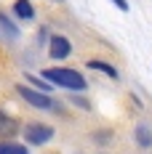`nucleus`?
<instances>
[{
	"mask_svg": "<svg viewBox=\"0 0 152 154\" xmlns=\"http://www.w3.org/2000/svg\"><path fill=\"white\" fill-rule=\"evenodd\" d=\"M43 80L51 82L53 88H64L70 93H86L88 91V80L75 72V69H67V66H48L43 72Z\"/></svg>",
	"mask_w": 152,
	"mask_h": 154,
	"instance_id": "nucleus-1",
	"label": "nucleus"
},
{
	"mask_svg": "<svg viewBox=\"0 0 152 154\" xmlns=\"http://www.w3.org/2000/svg\"><path fill=\"white\" fill-rule=\"evenodd\" d=\"M16 93H19V96H21L30 106H35V109H43V112H53V109H59V104H56L51 96L35 91V88L24 85V82H19V85H16Z\"/></svg>",
	"mask_w": 152,
	"mask_h": 154,
	"instance_id": "nucleus-2",
	"label": "nucleus"
},
{
	"mask_svg": "<svg viewBox=\"0 0 152 154\" xmlns=\"http://www.w3.org/2000/svg\"><path fill=\"white\" fill-rule=\"evenodd\" d=\"M24 141L30 143V146H43L46 141L53 138V128L46 122H30V125H24Z\"/></svg>",
	"mask_w": 152,
	"mask_h": 154,
	"instance_id": "nucleus-3",
	"label": "nucleus"
},
{
	"mask_svg": "<svg viewBox=\"0 0 152 154\" xmlns=\"http://www.w3.org/2000/svg\"><path fill=\"white\" fill-rule=\"evenodd\" d=\"M70 53H72V43H70L64 35H51V40H48V56L56 59V61H61V59H67Z\"/></svg>",
	"mask_w": 152,
	"mask_h": 154,
	"instance_id": "nucleus-4",
	"label": "nucleus"
},
{
	"mask_svg": "<svg viewBox=\"0 0 152 154\" xmlns=\"http://www.w3.org/2000/svg\"><path fill=\"white\" fill-rule=\"evenodd\" d=\"M16 133H19V122H16L8 112H3V109H0V138L8 141V138H14Z\"/></svg>",
	"mask_w": 152,
	"mask_h": 154,
	"instance_id": "nucleus-5",
	"label": "nucleus"
},
{
	"mask_svg": "<svg viewBox=\"0 0 152 154\" xmlns=\"http://www.w3.org/2000/svg\"><path fill=\"white\" fill-rule=\"evenodd\" d=\"M86 66H88V69H93V72H102V75L112 77V80H118V77H120V75H118V69H115L109 61H104V59H88V61H86Z\"/></svg>",
	"mask_w": 152,
	"mask_h": 154,
	"instance_id": "nucleus-6",
	"label": "nucleus"
},
{
	"mask_svg": "<svg viewBox=\"0 0 152 154\" xmlns=\"http://www.w3.org/2000/svg\"><path fill=\"white\" fill-rule=\"evenodd\" d=\"M14 14L21 19V21H32L35 19V5L30 0H16L14 3Z\"/></svg>",
	"mask_w": 152,
	"mask_h": 154,
	"instance_id": "nucleus-7",
	"label": "nucleus"
},
{
	"mask_svg": "<svg viewBox=\"0 0 152 154\" xmlns=\"http://www.w3.org/2000/svg\"><path fill=\"white\" fill-rule=\"evenodd\" d=\"M134 138L141 149H150L152 146V128L150 125H136V130H134Z\"/></svg>",
	"mask_w": 152,
	"mask_h": 154,
	"instance_id": "nucleus-8",
	"label": "nucleus"
},
{
	"mask_svg": "<svg viewBox=\"0 0 152 154\" xmlns=\"http://www.w3.org/2000/svg\"><path fill=\"white\" fill-rule=\"evenodd\" d=\"M0 29L5 32L11 40H16V37H19V27H16L14 21L8 19V14H5V11H0Z\"/></svg>",
	"mask_w": 152,
	"mask_h": 154,
	"instance_id": "nucleus-9",
	"label": "nucleus"
},
{
	"mask_svg": "<svg viewBox=\"0 0 152 154\" xmlns=\"http://www.w3.org/2000/svg\"><path fill=\"white\" fill-rule=\"evenodd\" d=\"M0 154H30V149H24L21 143H14V141H0Z\"/></svg>",
	"mask_w": 152,
	"mask_h": 154,
	"instance_id": "nucleus-10",
	"label": "nucleus"
},
{
	"mask_svg": "<svg viewBox=\"0 0 152 154\" xmlns=\"http://www.w3.org/2000/svg\"><path fill=\"white\" fill-rule=\"evenodd\" d=\"M27 82H30V85H35L40 93H48L51 88H53V85H51V82H46L43 77H35V75H30V72H27Z\"/></svg>",
	"mask_w": 152,
	"mask_h": 154,
	"instance_id": "nucleus-11",
	"label": "nucleus"
},
{
	"mask_svg": "<svg viewBox=\"0 0 152 154\" xmlns=\"http://www.w3.org/2000/svg\"><path fill=\"white\" fill-rule=\"evenodd\" d=\"M72 104H77L80 109H91V104H88V101H83V98H72Z\"/></svg>",
	"mask_w": 152,
	"mask_h": 154,
	"instance_id": "nucleus-12",
	"label": "nucleus"
},
{
	"mask_svg": "<svg viewBox=\"0 0 152 154\" xmlns=\"http://www.w3.org/2000/svg\"><path fill=\"white\" fill-rule=\"evenodd\" d=\"M112 3H115V5H118V8H120V11H128V8H131V5H128V3H125V0H112Z\"/></svg>",
	"mask_w": 152,
	"mask_h": 154,
	"instance_id": "nucleus-13",
	"label": "nucleus"
}]
</instances>
